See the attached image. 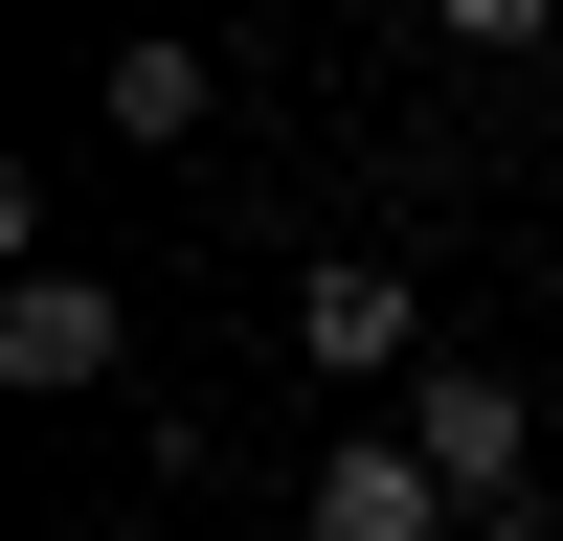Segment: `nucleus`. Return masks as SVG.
Segmentation results:
<instances>
[{"label":"nucleus","mask_w":563,"mask_h":541,"mask_svg":"<svg viewBox=\"0 0 563 541\" xmlns=\"http://www.w3.org/2000/svg\"><path fill=\"white\" fill-rule=\"evenodd\" d=\"M316 541H451V474L406 429H361V451H316Z\"/></svg>","instance_id":"7ed1b4c3"},{"label":"nucleus","mask_w":563,"mask_h":541,"mask_svg":"<svg viewBox=\"0 0 563 541\" xmlns=\"http://www.w3.org/2000/svg\"><path fill=\"white\" fill-rule=\"evenodd\" d=\"M406 451L451 474L474 541H519V384H496V361H429V384H406Z\"/></svg>","instance_id":"f257e3e1"},{"label":"nucleus","mask_w":563,"mask_h":541,"mask_svg":"<svg viewBox=\"0 0 563 541\" xmlns=\"http://www.w3.org/2000/svg\"><path fill=\"white\" fill-rule=\"evenodd\" d=\"M113 135H203V45L135 23V45H113Z\"/></svg>","instance_id":"39448f33"},{"label":"nucleus","mask_w":563,"mask_h":541,"mask_svg":"<svg viewBox=\"0 0 563 541\" xmlns=\"http://www.w3.org/2000/svg\"><path fill=\"white\" fill-rule=\"evenodd\" d=\"M294 339L339 361V384H384V361H429V316H406V270H361V249H316V270H294Z\"/></svg>","instance_id":"f03ea898"},{"label":"nucleus","mask_w":563,"mask_h":541,"mask_svg":"<svg viewBox=\"0 0 563 541\" xmlns=\"http://www.w3.org/2000/svg\"><path fill=\"white\" fill-rule=\"evenodd\" d=\"M429 23H451V45H541L563 0H429Z\"/></svg>","instance_id":"423d86ee"},{"label":"nucleus","mask_w":563,"mask_h":541,"mask_svg":"<svg viewBox=\"0 0 563 541\" xmlns=\"http://www.w3.org/2000/svg\"><path fill=\"white\" fill-rule=\"evenodd\" d=\"M0 361H23V384H113V361H135V316L90 294V270H23V294H0Z\"/></svg>","instance_id":"20e7f679"}]
</instances>
